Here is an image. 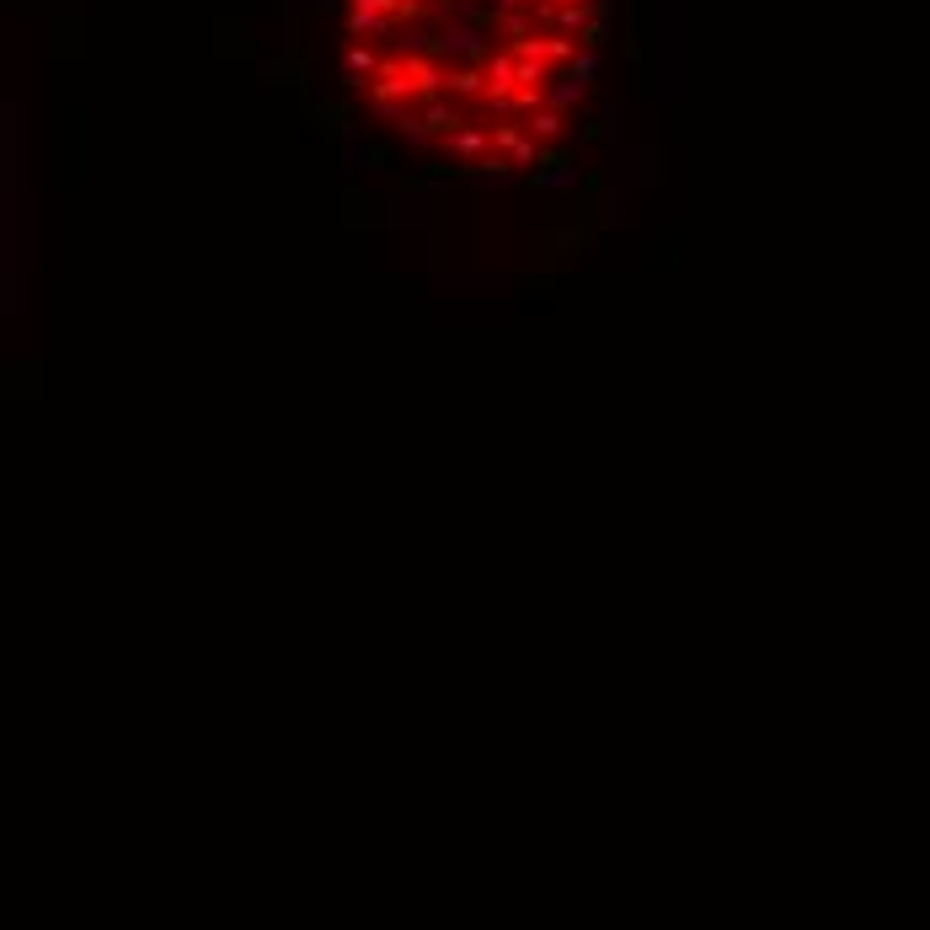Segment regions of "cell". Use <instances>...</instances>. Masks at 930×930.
<instances>
[{
	"mask_svg": "<svg viewBox=\"0 0 930 930\" xmlns=\"http://www.w3.org/2000/svg\"><path fill=\"white\" fill-rule=\"evenodd\" d=\"M604 22L610 0H343L337 70L412 155L514 177L583 129Z\"/></svg>",
	"mask_w": 930,
	"mask_h": 930,
	"instance_id": "6da1fadb",
	"label": "cell"
}]
</instances>
